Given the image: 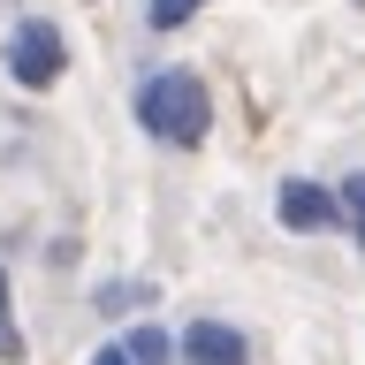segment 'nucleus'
<instances>
[{"mask_svg": "<svg viewBox=\"0 0 365 365\" xmlns=\"http://www.w3.org/2000/svg\"><path fill=\"white\" fill-rule=\"evenodd\" d=\"M137 122L160 137V145H205V130H213V91L190 76V68H168V76H153V84L137 91Z\"/></svg>", "mask_w": 365, "mask_h": 365, "instance_id": "1", "label": "nucleus"}, {"mask_svg": "<svg viewBox=\"0 0 365 365\" xmlns=\"http://www.w3.org/2000/svg\"><path fill=\"white\" fill-rule=\"evenodd\" d=\"M61 61H68L61 31H46V23H16V38H8V68H16L23 91H46L53 76H61Z\"/></svg>", "mask_w": 365, "mask_h": 365, "instance_id": "2", "label": "nucleus"}, {"mask_svg": "<svg viewBox=\"0 0 365 365\" xmlns=\"http://www.w3.org/2000/svg\"><path fill=\"white\" fill-rule=\"evenodd\" d=\"M274 221L297 228V236H319V228L342 221V198H335V190H319V182H304V175H289V182H282V198H274Z\"/></svg>", "mask_w": 365, "mask_h": 365, "instance_id": "3", "label": "nucleus"}, {"mask_svg": "<svg viewBox=\"0 0 365 365\" xmlns=\"http://www.w3.org/2000/svg\"><path fill=\"white\" fill-rule=\"evenodd\" d=\"M182 358L190 365H244V335L221 327V319H198V327L182 335Z\"/></svg>", "mask_w": 365, "mask_h": 365, "instance_id": "4", "label": "nucleus"}, {"mask_svg": "<svg viewBox=\"0 0 365 365\" xmlns=\"http://www.w3.org/2000/svg\"><path fill=\"white\" fill-rule=\"evenodd\" d=\"M122 350H130L137 365H175V350H182V342H168V335H160V327H137V335L122 342Z\"/></svg>", "mask_w": 365, "mask_h": 365, "instance_id": "5", "label": "nucleus"}, {"mask_svg": "<svg viewBox=\"0 0 365 365\" xmlns=\"http://www.w3.org/2000/svg\"><path fill=\"white\" fill-rule=\"evenodd\" d=\"M16 358H23V327L8 312V274H0V365H16Z\"/></svg>", "mask_w": 365, "mask_h": 365, "instance_id": "6", "label": "nucleus"}, {"mask_svg": "<svg viewBox=\"0 0 365 365\" xmlns=\"http://www.w3.org/2000/svg\"><path fill=\"white\" fill-rule=\"evenodd\" d=\"M198 8H205V0H153L145 16H153V31H175V23H190Z\"/></svg>", "mask_w": 365, "mask_h": 365, "instance_id": "7", "label": "nucleus"}, {"mask_svg": "<svg viewBox=\"0 0 365 365\" xmlns=\"http://www.w3.org/2000/svg\"><path fill=\"white\" fill-rule=\"evenodd\" d=\"M335 198H342V213H350V228H358V251H365V175H350Z\"/></svg>", "mask_w": 365, "mask_h": 365, "instance_id": "8", "label": "nucleus"}, {"mask_svg": "<svg viewBox=\"0 0 365 365\" xmlns=\"http://www.w3.org/2000/svg\"><path fill=\"white\" fill-rule=\"evenodd\" d=\"M91 365H137V358H130V350H122V342H107V350H99V358H91Z\"/></svg>", "mask_w": 365, "mask_h": 365, "instance_id": "9", "label": "nucleus"}, {"mask_svg": "<svg viewBox=\"0 0 365 365\" xmlns=\"http://www.w3.org/2000/svg\"><path fill=\"white\" fill-rule=\"evenodd\" d=\"M358 8H365V0H358Z\"/></svg>", "mask_w": 365, "mask_h": 365, "instance_id": "10", "label": "nucleus"}]
</instances>
